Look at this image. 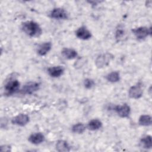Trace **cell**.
<instances>
[{"instance_id":"cell-1","label":"cell","mask_w":152,"mask_h":152,"mask_svg":"<svg viewBox=\"0 0 152 152\" xmlns=\"http://www.w3.org/2000/svg\"><path fill=\"white\" fill-rule=\"evenodd\" d=\"M22 30L30 37H39L42 34V28L39 25L33 21H27L22 23Z\"/></svg>"},{"instance_id":"cell-2","label":"cell","mask_w":152,"mask_h":152,"mask_svg":"<svg viewBox=\"0 0 152 152\" xmlns=\"http://www.w3.org/2000/svg\"><path fill=\"white\" fill-rule=\"evenodd\" d=\"M113 58V56L111 53H106L104 54H102L96 58L95 61L96 65L99 68H103L107 65Z\"/></svg>"},{"instance_id":"cell-3","label":"cell","mask_w":152,"mask_h":152,"mask_svg":"<svg viewBox=\"0 0 152 152\" xmlns=\"http://www.w3.org/2000/svg\"><path fill=\"white\" fill-rule=\"evenodd\" d=\"M20 87V83L17 80L12 79L8 81L4 87V90L7 95H11L15 93Z\"/></svg>"},{"instance_id":"cell-4","label":"cell","mask_w":152,"mask_h":152,"mask_svg":"<svg viewBox=\"0 0 152 152\" xmlns=\"http://www.w3.org/2000/svg\"><path fill=\"white\" fill-rule=\"evenodd\" d=\"M132 31L138 39H143L151 33V28L146 27H140L132 30Z\"/></svg>"},{"instance_id":"cell-5","label":"cell","mask_w":152,"mask_h":152,"mask_svg":"<svg viewBox=\"0 0 152 152\" xmlns=\"http://www.w3.org/2000/svg\"><path fill=\"white\" fill-rule=\"evenodd\" d=\"M40 84L36 82H29L26 83L21 90V93L24 94H31L39 89Z\"/></svg>"},{"instance_id":"cell-6","label":"cell","mask_w":152,"mask_h":152,"mask_svg":"<svg viewBox=\"0 0 152 152\" xmlns=\"http://www.w3.org/2000/svg\"><path fill=\"white\" fill-rule=\"evenodd\" d=\"M28 122H29L28 116L23 113L19 114L15 116L11 120V122L13 124L21 126H23L26 125Z\"/></svg>"},{"instance_id":"cell-7","label":"cell","mask_w":152,"mask_h":152,"mask_svg":"<svg viewBox=\"0 0 152 152\" xmlns=\"http://www.w3.org/2000/svg\"><path fill=\"white\" fill-rule=\"evenodd\" d=\"M114 110L117 114L121 118H126L129 115L131 109L130 107L126 104L119 105L115 107Z\"/></svg>"},{"instance_id":"cell-8","label":"cell","mask_w":152,"mask_h":152,"mask_svg":"<svg viewBox=\"0 0 152 152\" xmlns=\"http://www.w3.org/2000/svg\"><path fill=\"white\" fill-rule=\"evenodd\" d=\"M142 95V89L141 86L138 84L132 86L129 90V96L132 99H139Z\"/></svg>"},{"instance_id":"cell-9","label":"cell","mask_w":152,"mask_h":152,"mask_svg":"<svg viewBox=\"0 0 152 152\" xmlns=\"http://www.w3.org/2000/svg\"><path fill=\"white\" fill-rule=\"evenodd\" d=\"M50 16L51 18L55 19H66L68 18V14L66 12L63 8H54L50 12Z\"/></svg>"},{"instance_id":"cell-10","label":"cell","mask_w":152,"mask_h":152,"mask_svg":"<svg viewBox=\"0 0 152 152\" xmlns=\"http://www.w3.org/2000/svg\"><path fill=\"white\" fill-rule=\"evenodd\" d=\"M75 33L77 37L82 40H87L91 37V32L84 26L78 28Z\"/></svg>"},{"instance_id":"cell-11","label":"cell","mask_w":152,"mask_h":152,"mask_svg":"<svg viewBox=\"0 0 152 152\" xmlns=\"http://www.w3.org/2000/svg\"><path fill=\"white\" fill-rule=\"evenodd\" d=\"M64 71V68L61 66H55L50 67L48 69V74L50 76L54 78H57L60 77L63 74Z\"/></svg>"},{"instance_id":"cell-12","label":"cell","mask_w":152,"mask_h":152,"mask_svg":"<svg viewBox=\"0 0 152 152\" xmlns=\"http://www.w3.org/2000/svg\"><path fill=\"white\" fill-rule=\"evenodd\" d=\"M45 140V136L40 132H36L30 135L28 141L33 144H39Z\"/></svg>"},{"instance_id":"cell-13","label":"cell","mask_w":152,"mask_h":152,"mask_svg":"<svg viewBox=\"0 0 152 152\" xmlns=\"http://www.w3.org/2000/svg\"><path fill=\"white\" fill-rule=\"evenodd\" d=\"M52 48L50 42H45L40 45L37 48V53L40 56H44L48 53Z\"/></svg>"},{"instance_id":"cell-14","label":"cell","mask_w":152,"mask_h":152,"mask_svg":"<svg viewBox=\"0 0 152 152\" xmlns=\"http://www.w3.org/2000/svg\"><path fill=\"white\" fill-rule=\"evenodd\" d=\"M62 55L68 59H72L77 56V52L76 50L69 49V48H64L61 52Z\"/></svg>"},{"instance_id":"cell-15","label":"cell","mask_w":152,"mask_h":152,"mask_svg":"<svg viewBox=\"0 0 152 152\" xmlns=\"http://www.w3.org/2000/svg\"><path fill=\"white\" fill-rule=\"evenodd\" d=\"M56 148L59 152L69 151L70 147L68 142L64 140H59L56 144Z\"/></svg>"},{"instance_id":"cell-16","label":"cell","mask_w":152,"mask_h":152,"mask_svg":"<svg viewBox=\"0 0 152 152\" xmlns=\"http://www.w3.org/2000/svg\"><path fill=\"white\" fill-rule=\"evenodd\" d=\"M102 126V122L97 119H94L91 120L88 124V128L91 131L97 130L100 128Z\"/></svg>"},{"instance_id":"cell-17","label":"cell","mask_w":152,"mask_h":152,"mask_svg":"<svg viewBox=\"0 0 152 152\" xmlns=\"http://www.w3.org/2000/svg\"><path fill=\"white\" fill-rule=\"evenodd\" d=\"M140 144L142 147L144 148H150L152 145L151 137L150 135H146L141 138Z\"/></svg>"},{"instance_id":"cell-18","label":"cell","mask_w":152,"mask_h":152,"mask_svg":"<svg viewBox=\"0 0 152 152\" xmlns=\"http://www.w3.org/2000/svg\"><path fill=\"white\" fill-rule=\"evenodd\" d=\"M107 80L111 83H116L119 81L120 80V75L119 72L118 71H113L109 74H107L106 77Z\"/></svg>"},{"instance_id":"cell-19","label":"cell","mask_w":152,"mask_h":152,"mask_svg":"<svg viewBox=\"0 0 152 152\" xmlns=\"http://www.w3.org/2000/svg\"><path fill=\"white\" fill-rule=\"evenodd\" d=\"M139 124L142 126H149L151 124V117L149 115H141L138 121Z\"/></svg>"},{"instance_id":"cell-20","label":"cell","mask_w":152,"mask_h":152,"mask_svg":"<svg viewBox=\"0 0 152 152\" xmlns=\"http://www.w3.org/2000/svg\"><path fill=\"white\" fill-rule=\"evenodd\" d=\"M85 129H86V126H84V124L81 123L75 124L72 127V132L77 134H82L84 132Z\"/></svg>"},{"instance_id":"cell-21","label":"cell","mask_w":152,"mask_h":152,"mask_svg":"<svg viewBox=\"0 0 152 152\" xmlns=\"http://www.w3.org/2000/svg\"><path fill=\"white\" fill-rule=\"evenodd\" d=\"M124 35H125L124 29H123V28H122L121 27H119V28L117 29V30L116 31V36H115L116 39L120 40L123 37H124Z\"/></svg>"},{"instance_id":"cell-22","label":"cell","mask_w":152,"mask_h":152,"mask_svg":"<svg viewBox=\"0 0 152 152\" xmlns=\"http://www.w3.org/2000/svg\"><path fill=\"white\" fill-rule=\"evenodd\" d=\"M94 85V81L90 78H87L84 81V86L87 89L92 88Z\"/></svg>"},{"instance_id":"cell-23","label":"cell","mask_w":152,"mask_h":152,"mask_svg":"<svg viewBox=\"0 0 152 152\" xmlns=\"http://www.w3.org/2000/svg\"><path fill=\"white\" fill-rule=\"evenodd\" d=\"M1 150L2 151H11V147L7 145H4L1 147Z\"/></svg>"}]
</instances>
